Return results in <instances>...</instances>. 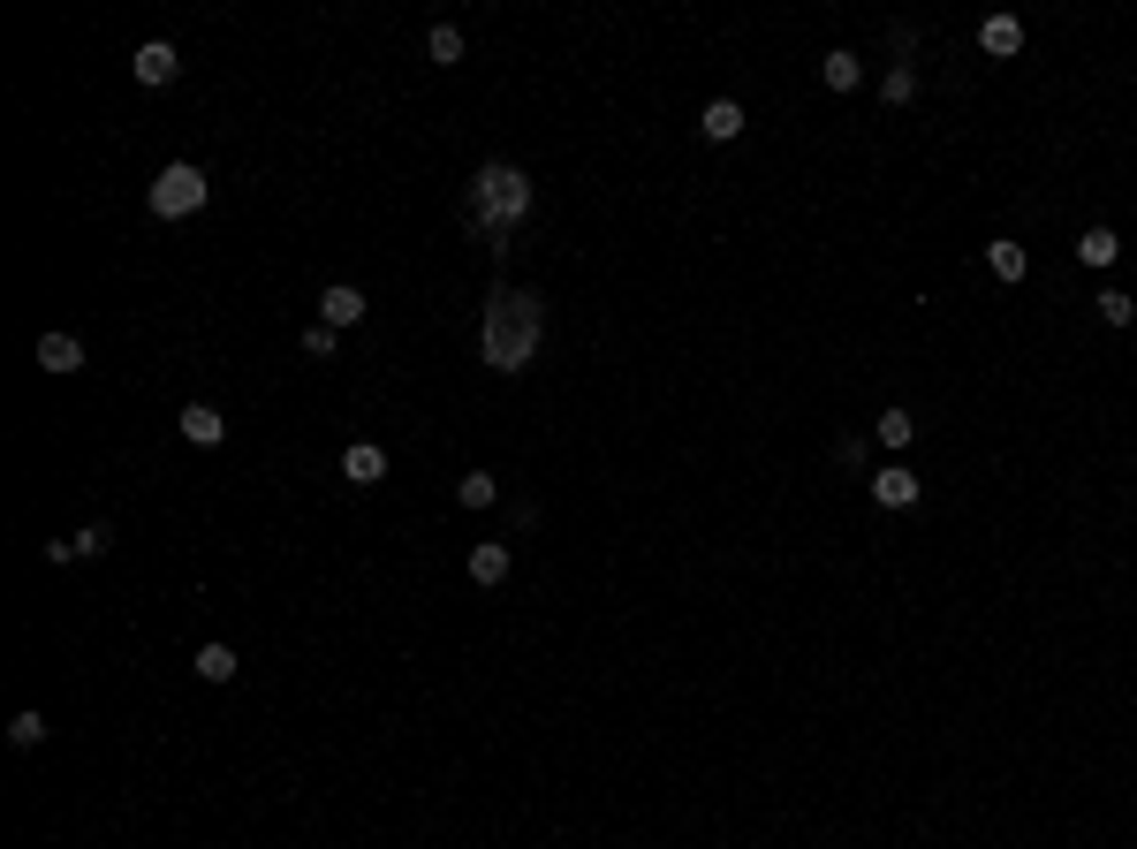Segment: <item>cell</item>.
Instances as JSON below:
<instances>
[{
    "mask_svg": "<svg viewBox=\"0 0 1137 849\" xmlns=\"http://www.w3.org/2000/svg\"><path fill=\"white\" fill-rule=\"evenodd\" d=\"M539 296L531 289H493L486 304V327H479V349H486L493 372H523L531 364V349H539Z\"/></svg>",
    "mask_w": 1137,
    "mask_h": 849,
    "instance_id": "6da1fadb",
    "label": "cell"
},
{
    "mask_svg": "<svg viewBox=\"0 0 1137 849\" xmlns=\"http://www.w3.org/2000/svg\"><path fill=\"white\" fill-rule=\"evenodd\" d=\"M523 213H531V174L516 168V160H486V168L471 174V228L486 235L493 251H508V235H516Z\"/></svg>",
    "mask_w": 1137,
    "mask_h": 849,
    "instance_id": "7a4b0ae2",
    "label": "cell"
},
{
    "mask_svg": "<svg viewBox=\"0 0 1137 849\" xmlns=\"http://www.w3.org/2000/svg\"><path fill=\"white\" fill-rule=\"evenodd\" d=\"M145 205H153L160 220H190V213L205 205V174L190 168V160H167V168L153 174V190H145Z\"/></svg>",
    "mask_w": 1137,
    "mask_h": 849,
    "instance_id": "3957f363",
    "label": "cell"
},
{
    "mask_svg": "<svg viewBox=\"0 0 1137 849\" xmlns=\"http://www.w3.org/2000/svg\"><path fill=\"white\" fill-rule=\"evenodd\" d=\"M130 69H137V84H153V92H160V84H174V76H182V53H174L167 38H145V46L130 53Z\"/></svg>",
    "mask_w": 1137,
    "mask_h": 849,
    "instance_id": "277c9868",
    "label": "cell"
},
{
    "mask_svg": "<svg viewBox=\"0 0 1137 849\" xmlns=\"http://www.w3.org/2000/svg\"><path fill=\"white\" fill-rule=\"evenodd\" d=\"M356 319H364V289H349V281H334V289H326V296H319V327H334V335H349Z\"/></svg>",
    "mask_w": 1137,
    "mask_h": 849,
    "instance_id": "5b68a950",
    "label": "cell"
},
{
    "mask_svg": "<svg viewBox=\"0 0 1137 849\" xmlns=\"http://www.w3.org/2000/svg\"><path fill=\"white\" fill-rule=\"evenodd\" d=\"M918 494H926V486H918V478H910L903 463L872 471V501H880V509H918Z\"/></svg>",
    "mask_w": 1137,
    "mask_h": 849,
    "instance_id": "8992f818",
    "label": "cell"
},
{
    "mask_svg": "<svg viewBox=\"0 0 1137 849\" xmlns=\"http://www.w3.org/2000/svg\"><path fill=\"white\" fill-rule=\"evenodd\" d=\"M182 440H190V448H220V440H228V417H220L213 402H190V410H182Z\"/></svg>",
    "mask_w": 1137,
    "mask_h": 849,
    "instance_id": "52a82bcc",
    "label": "cell"
},
{
    "mask_svg": "<svg viewBox=\"0 0 1137 849\" xmlns=\"http://www.w3.org/2000/svg\"><path fill=\"white\" fill-rule=\"evenodd\" d=\"M341 478H349V486H379V478H387V456H379L372 440H349V448H341Z\"/></svg>",
    "mask_w": 1137,
    "mask_h": 849,
    "instance_id": "ba28073f",
    "label": "cell"
},
{
    "mask_svg": "<svg viewBox=\"0 0 1137 849\" xmlns=\"http://www.w3.org/2000/svg\"><path fill=\"white\" fill-rule=\"evenodd\" d=\"M698 130H705L713 145H736V137H743V107H736V99H713V107L698 114Z\"/></svg>",
    "mask_w": 1137,
    "mask_h": 849,
    "instance_id": "9c48e42d",
    "label": "cell"
},
{
    "mask_svg": "<svg viewBox=\"0 0 1137 849\" xmlns=\"http://www.w3.org/2000/svg\"><path fill=\"white\" fill-rule=\"evenodd\" d=\"M38 364H46V372H84V341L76 335H38Z\"/></svg>",
    "mask_w": 1137,
    "mask_h": 849,
    "instance_id": "30bf717a",
    "label": "cell"
},
{
    "mask_svg": "<svg viewBox=\"0 0 1137 849\" xmlns=\"http://www.w3.org/2000/svg\"><path fill=\"white\" fill-rule=\"evenodd\" d=\"M500 577H508V538L471 546V584H500Z\"/></svg>",
    "mask_w": 1137,
    "mask_h": 849,
    "instance_id": "8fae6325",
    "label": "cell"
},
{
    "mask_svg": "<svg viewBox=\"0 0 1137 849\" xmlns=\"http://www.w3.org/2000/svg\"><path fill=\"white\" fill-rule=\"evenodd\" d=\"M978 46H985V53H1016V46H1024V23H1016V15H985V23H978Z\"/></svg>",
    "mask_w": 1137,
    "mask_h": 849,
    "instance_id": "7c38bea8",
    "label": "cell"
},
{
    "mask_svg": "<svg viewBox=\"0 0 1137 849\" xmlns=\"http://www.w3.org/2000/svg\"><path fill=\"white\" fill-rule=\"evenodd\" d=\"M1077 258H1085V266H1115V258H1123V235H1115V228H1085V235H1077Z\"/></svg>",
    "mask_w": 1137,
    "mask_h": 849,
    "instance_id": "4fadbf2b",
    "label": "cell"
},
{
    "mask_svg": "<svg viewBox=\"0 0 1137 849\" xmlns=\"http://www.w3.org/2000/svg\"><path fill=\"white\" fill-rule=\"evenodd\" d=\"M985 266H993V281H1024L1031 274V251L1024 243H985Z\"/></svg>",
    "mask_w": 1137,
    "mask_h": 849,
    "instance_id": "5bb4252c",
    "label": "cell"
},
{
    "mask_svg": "<svg viewBox=\"0 0 1137 849\" xmlns=\"http://www.w3.org/2000/svg\"><path fill=\"white\" fill-rule=\"evenodd\" d=\"M190 668H197L205 682H235L243 660H235V645H197V660H190Z\"/></svg>",
    "mask_w": 1137,
    "mask_h": 849,
    "instance_id": "9a60e30c",
    "label": "cell"
},
{
    "mask_svg": "<svg viewBox=\"0 0 1137 849\" xmlns=\"http://www.w3.org/2000/svg\"><path fill=\"white\" fill-rule=\"evenodd\" d=\"M857 76H864L857 53H826V61H819V84H826V92H857Z\"/></svg>",
    "mask_w": 1137,
    "mask_h": 849,
    "instance_id": "2e32d148",
    "label": "cell"
},
{
    "mask_svg": "<svg viewBox=\"0 0 1137 849\" xmlns=\"http://www.w3.org/2000/svg\"><path fill=\"white\" fill-rule=\"evenodd\" d=\"M872 433H880V448H895V456H903L918 425H910V410H880V417H872Z\"/></svg>",
    "mask_w": 1137,
    "mask_h": 849,
    "instance_id": "e0dca14e",
    "label": "cell"
},
{
    "mask_svg": "<svg viewBox=\"0 0 1137 849\" xmlns=\"http://www.w3.org/2000/svg\"><path fill=\"white\" fill-rule=\"evenodd\" d=\"M425 53H433L440 69H456V61H463V31H456V23H433V38H425Z\"/></svg>",
    "mask_w": 1137,
    "mask_h": 849,
    "instance_id": "ac0fdd59",
    "label": "cell"
},
{
    "mask_svg": "<svg viewBox=\"0 0 1137 849\" xmlns=\"http://www.w3.org/2000/svg\"><path fill=\"white\" fill-rule=\"evenodd\" d=\"M880 99H887V107H910V99H918V69H910V61H895V69H887V84H880Z\"/></svg>",
    "mask_w": 1137,
    "mask_h": 849,
    "instance_id": "d6986e66",
    "label": "cell"
},
{
    "mask_svg": "<svg viewBox=\"0 0 1137 849\" xmlns=\"http://www.w3.org/2000/svg\"><path fill=\"white\" fill-rule=\"evenodd\" d=\"M456 501H463V509H493V501H500V486H493L486 471H463V486H456Z\"/></svg>",
    "mask_w": 1137,
    "mask_h": 849,
    "instance_id": "ffe728a7",
    "label": "cell"
},
{
    "mask_svg": "<svg viewBox=\"0 0 1137 849\" xmlns=\"http://www.w3.org/2000/svg\"><path fill=\"white\" fill-rule=\"evenodd\" d=\"M8 743H15V751H38V743H46V713H15V720H8Z\"/></svg>",
    "mask_w": 1137,
    "mask_h": 849,
    "instance_id": "44dd1931",
    "label": "cell"
},
{
    "mask_svg": "<svg viewBox=\"0 0 1137 849\" xmlns=\"http://www.w3.org/2000/svg\"><path fill=\"white\" fill-rule=\"evenodd\" d=\"M107 546H114V538H107V523H84V531L69 538V554H76V561H84V554H107Z\"/></svg>",
    "mask_w": 1137,
    "mask_h": 849,
    "instance_id": "7402d4cb",
    "label": "cell"
},
{
    "mask_svg": "<svg viewBox=\"0 0 1137 849\" xmlns=\"http://www.w3.org/2000/svg\"><path fill=\"white\" fill-rule=\"evenodd\" d=\"M1100 319H1108V327H1130V319H1137V304L1123 296V289H1108V296H1100Z\"/></svg>",
    "mask_w": 1137,
    "mask_h": 849,
    "instance_id": "603a6c76",
    "label": "cell"
},
{
    "mask_svg": "<svg viewBox=\"0 0 1137 849\" xmlns=\"http://www.w3.org/2000/svg\"><path fill=\"white\" fill-rule=\"evenodd\" d=\"M334 349H341L334 327H304V356H334Z\"/></svg>",
    "mask_w": 1137,
    "mask_h": 849,
    "instance_id": "cb8c5ba5",
    "label": "cell"
}]
</instances>
